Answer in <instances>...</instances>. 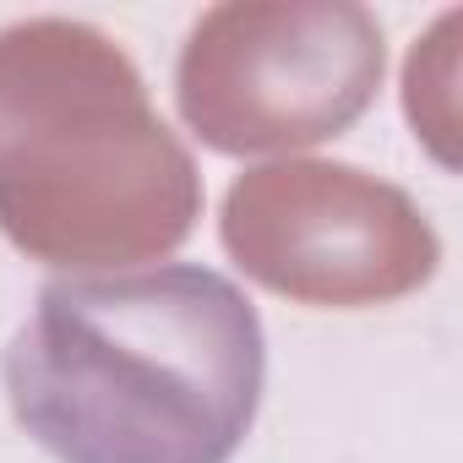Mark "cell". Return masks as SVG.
Instances as JSON below:
<instances>
[{
	"mask_svg": "<svg viewBox=\"0 0 463 463\" xmlns=\"http://www.w3.org/2000/svg\"><path fill=\"white\" fill-rule=\"evenodd\" d=\"M262 376L257 306L202 262L55 279L6 349L12 414L61 463H229Z\"/></svg>",
	"mask_w": 463,
	"mask_h": 463,
	"instance_id": "1",
	"label": "cell"
}]
</instances>
